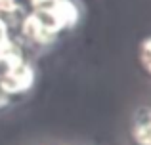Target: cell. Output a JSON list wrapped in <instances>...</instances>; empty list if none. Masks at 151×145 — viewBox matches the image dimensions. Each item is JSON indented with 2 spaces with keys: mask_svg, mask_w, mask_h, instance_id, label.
Segmentation results:
<instances>
[{
  "mask_svg": "<svg viewBox=\"0 0 151 145\" xmlns=\"http://www.w3.org/2000/svg\"><path fill=\"white\" fill-rule=\"evenodd\" d=\"M33 2H37V4H40V2H42V4H44L46 0H33Z\"/></svg>",
  "mask_w": 151,
  "mask_h": 145,
  "instance_id": "cell-5",
  "label": "cell"
},
{
  "mask_svg": "<svg viewBox=\"0 0 151 145\" xmlns=\"http://www.w3.org/2000/svg\"><path fill=\"white\" fill-rule=\"evenodd\" d=\"M126 136L130 145H151V105H142L132 113Z\"/></svg>",
  "mask_w": 151,
  "mask_h": 145,
  "instance_id": "cell-2",
  "label": "cell"
},
{
  "mask_svg": "<svg viewBox=\"0 0 151 145\" xmlns=\"http://www.w3.org/2000/svg\"><path fill=\"white\" fill-rule=\"evenodd\" d=\"M138 61L144 73L151 78V34L142 38L140 46H138Z\"/></svg>",
  "mask_w": 151,
  "mask_h": 145,
  "instance_id": "cell-3",
  "label": "cell"
},
{
  "mask_svg": "<svg viewBox=\"0 0 151 145\" xmlns=\"http://www.w3.org/2000/svg\"><path fill=\"white\" fill-rule=\"evenodd\" d=\"M35 84V71L27 63H15L0 73V92L12 99L27 94Z\"/></svg>",
  "mask_w": 151,
  "mask_h": 145,
  "instance_id": "cell-1",
  "label": "cell"
},
{
  "mask_svg": "<svg viewBox=\"0 0 151 145\" xmlns=\"http://www.w3.org/2000/svg\"><path fill=\"white\" fill-rule=\"evenodd\" d=\"M42 145H52V143H42Z\"/></svg>",
  "mask_w": 151,
  "mask_h": 145,
  "instance_id": "cell-6",
  "label": "cell"
},
{
  "mask_svg": "<svg viewBox=\"0 0 151 145\" xmlns=\"http://www.w3.org/2000/svg\"><path fill=\"white\" fill-rule=\"evenodd\" d=\"M8 44V27H6V21L0 19V50Z\"/></svg>",
  "mask_w": 151,
  "mask_h": 145,
  "instance_id": "cell-4",
  "label": "cell"
}]
</instances>
